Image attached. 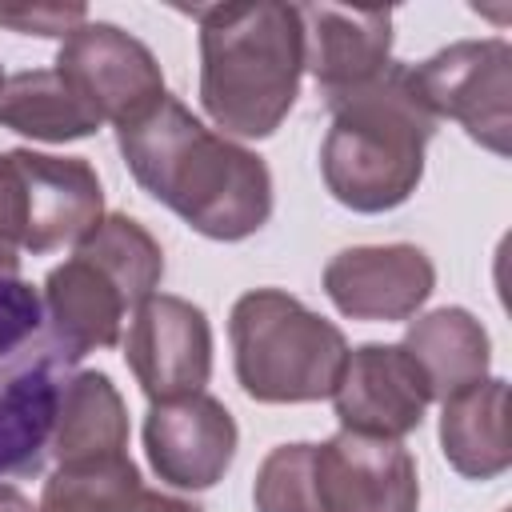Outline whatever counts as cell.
Listing matches in <instances>:
<instances>
[{"instance_id":"obj_16","label":"cell","mask_w":512,"mask_h":512,"mask_svg":"<svg viewBox=\"0 0 512 512\" xmlns=\"http://www.w3.org/2000/svg\"><path fill=\"white\" fill-rule=\"evenodd\" d=\"M444 460L468 480H492L512 464L508 428V384L480 380L444 400L440 416Z\"/></svg>"},{"instance_id":"obj_3","label":"cell","mask_w":512,"mask_h":512,"mask_svg":"<svg viewBox=\"0 0 512 512\" xmlns=\"http://www.w3.org/2000/svg\"><path fill=\"white\" fill-rule=\"evenodd\" d=\"M324 104L332 112L320 144L328 192L352 212L404 204L424 176V148L440 124L412 80V64H388L376 80Z\"/></svg>"},{"instance_id":"obj_18","label":"cell","mask_w":512,"mask_h":512,"mask_svg":"<svg viewBox=\"0 0 512 512\" xmlns=\"http://www.w3.org/2000/svg\"><path fill=\"white\" fill-rule=\"evenodd\" d=\"M104 120L96 108L56 72V68H36V72H16L0 88V128L24 132L32 140L64 144L92 136Z\"/></svg>"},{"instance_id":"obj_20","label":"cell","mask_w":512,"mask_h":512,"mask_svg":"<svg viewBox=\"0 0 512 512\" xmlns=\"http://www.w3.org/2000/svg\"><path fill=\"white\" fill-rule=\"evenodd\" d=\"M140 492L144 484L128 456L60 464L56 476L44 480L36 512H136Z\"/></svg>"},{"instance_id":"obj_12","label":"cell","mask_w":512,"mask_h":512,"mask_svg":"<svg viewBox=\"0 0 512 512\" xmlns=\"http://www.w3.org/2000/svg\"><path fill=\"white\" fill-rule=\"evenodd\" d=\"M236 420L232 412L196 392L184 400L152 404L144 420V448L156 468V476L172 488H212L232 456H236Z\"/></svg>"},{"instance_id":"obj_9","label":"cell","mask_w":512,"mask_h":512,"mask_svg":"<svg viewBox=\"0 0 512 512\" xmlns=\"http://www.w3.org/2000/svg\"><path fill=\"white\" fill-rule=\"evenodd\" d=\"M124 360L152 404L204 392L212 376V328L204 308L180 296H148L124 336Z\"/></svg>"},{"instance_id":"obj_4","label":"cell","mask_w":512,"mask_h":512,"mask_svg":"<svg viewBox=\"0 0 512 512\" xmlns=\"http://www.w3.org/2000/svg\"><path fill=\"white\" fill-rule=\"evenodd\" d=\"M256 512H416V460L400 440L336 432L324 444H280L252 488Z\"/></svg>"},{"instance_id":"obj_11","label":"cell","mask_w":512,"mask_h":512,"mask_svg":"<svg viewBox=\"0 0 512 512\" xmlns=\"http://www.w3.org/2000/svg\"><path fill=\"white\" fill-rule=\"evenodd\" d=\"M432 384L404 344H364L348 352L344 372L332 388L344 432L400 440L420 428Z\"/></svg>"},{"instance_id":"obj_17","label":"cell","mask_w":512,"mask_h":512,"mask_svg":"<svg viewBox=\"0 0 512 512\" xmlns=\"http://www.w3.org/2000/svg\"><path fill=\"white\" fill-rule=\"evenodd\" d=\"M60 464H84V460H112L128 448V412L120 392L104 372H80L64 388L52 444Z\"/></svg>"},{"instance_id":"obj_24","label":"cell","mask_w":512,"mask_h":512,"mask_svg":"<svg viewBox=\"0 0 512 512\" xmlns=\"http://www.w3.org/2000/svg\"><path fill=\"white\" fill-rule=\"evenodd\" d=\"M0 512H36V508H32V500H28L20 488L0 484Z\"/></svg>"},{"instance_id":"obj_5","label":"cell","mask_w":512,"mask_h":512,"mask_svg":"<svg viewBox=\"0 0 512 512\" xmlns=\"http://www.w3.org/2000/svg\"><path fill=\"white\" fill-rule=\"evenodd\" d=\"M76 352L56 336L44 296L0 272V484L44 468Z\"/></svg>"},{"instance_id":"obj_6","label":"cell","mask_w":512,"mask_h":512,"mask_svg":"<svg viewBox=\"0 0 512 512\" xmlns=\"http://www.w3.org/2000/svg\"><path fill=\"white\" fill-rule=\"evenodd\" d=\"M164 276V252L132 216H104L76 252L44 276V312L56 336L88 356L116 348L124 316L136 312Z\"/></svg>"},{"instance_id":"obj_13","label":"cell","mask_w":512,"mask_h":512,"mask_svg":"<svg viewBox=\"0 0 512 512\" xmlns=\"http://www.w3.org/2000/svg\"><path fill=\"white\" fill-rule=\"evenodd\" d=\"M436 284L432 260L416 244H368L328 260L324 292L352 320H408Z\"/></svg>"},{"instance_id":"obj_14","label":"cell","mask_w":512,"mask_h":512,"mask_svg":"<svg viewBox=\"0 0 512 512\" xmlns=\"http://www.w3.org/2000/svg\"><path fill=\"white\" fill-rule=\"evenodd\" d=\"M304 24V68L316 76L320 96L352 92L388 68L392 8H340L296 4Z\"/></svg>"},{"instance_id":"obj_22","label":"cell","mask_w":512,"mask_h":512,"mask_svg":"<svg viewBox=\"0 0 512 512\" xmlns=\"http://www.w3.org/2000/svg\"><path fill=\"white\" fill-rule=\"evenodd\" d=\"M0 24L28 36H72L80 24H88L84 4H0Z\"/></svg>"},{"instance_id":"obj_21","label":"cell","mask_w":512,"mask_h":512,"mask_svg":"<svg viewBox=\"0 0 512 512\" xmlns=\"http://www.w3.org/2000/svg\"><path fill=\"white\" fill-rule=\"evenodd\" d=\"M28 232H32V196H28L24 164L12 148L0 152V272L16 276L20 252H28Z\"/></svg>"},{"instance_id":"obj_19","label":"cell","mask_w":512,"mask_h":512,"mask_svg":"<svg viewBox=\"0 0 512 512\" xmlns=\"http://www.w3.org/2000/svg\"><path fill=\"white\" fill-rule=\"evenodd\" d=\"M404 348L416 356L432 384V396L440 400L480 384L488 372V332L464 308H436L420 316L408 328Z\"/></svg>"},{"instance_id":"obj_2","label":"cell","mask_w":512,"mask_h":512,"mask_svg":"<svg viewBox=\"0 0 512 512\" xmlns=\"http://www.w3.org/2000/svg\"><path fill=\"white\" fill-rule=\"evenodd\" d=\"M200 24V104L216 128L264 140L280 128L300 92L304 24L296 4H196Z\"/></svg>"},{"instance_id":"obj_10","label":"cell","mask_w":512,"mask_h":512,"mask_svg":"<svg viewBox=\"0 0 512 512\" xmlns=\"http://www.w3.org/2000/svg\"><path fill=\"white\" fill-rule=\"evenodd\" d=\"M100 120L128 124L164 96V76L156 56L116 24H80L56 52L52 64Z\"/></svg>"},{"instance_id":"obj_8","label":"cell","mask_w":512,"mask_h":512,"mask_svg":"<svg viewBox=\"0 0 512 512\" xmlns=\"http://www.w3.org/2000/svg\"><path fill=\"white\" fill-rule=\"evenodd\" d=\"M412 80L424 104L484 144L496 156H508V128H512V48L508 40H460L428 56L412 68Z\"/></svg>"},{"instance_id":"obj_1","label":"cell","mask_w":512,"mask_h":512,"mask_svg":"<svg viewBox=\"0 0 512 512\" xmlns=\"http://www.w3.org/2000/svg\"><path fill=\"white\" fill-rule=\"evenodd\" d=\"M116 144L136 184L208 240H244L272 216L268 164L204 128L168 92L116 124Z\"/></svg>"},{"instance_id":"obj_23","label":"cell","mask_w":512,"mask_h":512,"mask_svg":"<svg viewBox=\"0 0 512 512\" xmlns=\"http://www.w3.org/2000/svg\"><path fill=\"white\" fill-rule=\"evenodd\" d=\"M136 512H200L196 504L188 500H176V496H160V492H140V504Z\"/></svg>"},{"instance_id":"obj_15","label":"cell","mask_w":512,"mask_h":512,"mask_svg":"<svg viewBox=\"0 0 512 512\" xmlns=\"http://www.w3.org/2000/svg\"><path fill=\"white\" fill-rule=\"evenodd\" d=\"M28 196H32V232L28 252L44 256L64 244H80L104 220V192L88 160L80 156H48L32 148H16Z\"/></svg>"},{"instance_id":"obj_25","label":"cell","mask_w":512,"mask_h":512,"mask_svg":"<svg viewBox=\"0 0 512 512\" xmlns=\"http://www.w3.org/2000/svg\"><path fill=\"white\" fill-rule=\"evenodd\" d=\"M0 88H4V72H0Z\"/></svg>"},{"instance_id":"obj_7","label":"cell","mask_w":512,"mask_h":512,"mask_svg":"<svg viewBox=\"0 0 512 512\" xmlns=\"http://www.w3.org/2000/svg\"><path fill=\"white\" fill-rule=\"evenodd\" d=\"M228 336L236 380L260 404L324 400L348 360L344 332L280 288L244 292L232 304Z\"/></svg>"}]
</instances>
